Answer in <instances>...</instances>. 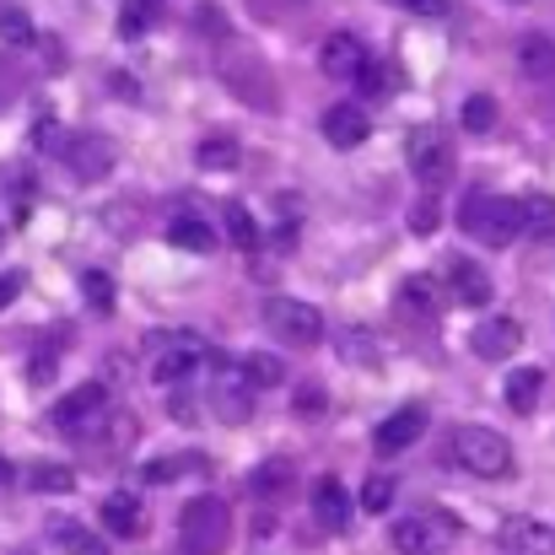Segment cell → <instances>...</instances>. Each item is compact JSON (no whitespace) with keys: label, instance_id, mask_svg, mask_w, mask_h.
Listing matches in <instances>:
<instances>
[{"label":"cell","instance_id":"1","mask_svg":"<svg viewBox=\"0 0 555 555\" xmlns=\"http://www.w3.org/2000/svg\"><path fill=\"white\" fill-rule=\"evenodd\" d=\"M459 221H464V232H469V237H480L486 248H507V243L524 232V199L480 194V189H475V194L464 199Z\"/></svg>","mask_w":555,"mask_h":555},{"label":"cell","instance_id":"2","mask_svg":"<svg viewBox=\"0 0 555 555\" xmlns=\"http://www.w3.org/2000/svg\"><path fill=\"white\" fill-rule=\"evenodd\" d=\"M453 459H459L469 475H480V480L513 475V442H507L502 431H491V426H459V431H453Z\"/></svg>","mask_w":555,"mask_h":555},{"label":"cell","instance_id":"3","mask_svg":"<svg viewBox=\"0 0 555 555\" xmlns=\"http://www.w3.org/2000/svg\"><path fill=\"white\" fill-rule=\"evenodd\" d=\"M404 157H410V173H415V184L426 189V194H437V189L453 179V141H448L437 125H421V130H410V141H404Z\"/></svg>","mask_w":555,"mask_h":555},{"label":"cell","instance_id":"4","mask_svg":"<svg viewBox=\"0 0 555 555\" xmlns=\"http://www.w3.org/2000/svg\"><path fill=\"white\" fill-rule=\"evenodd\" d=\"M264 324L286 346H319L324 340V313L313 302H297V297H264Z\"/></svg>","mask_w":555,"mask_h":555},{"label":"cell","instance_id":"5","mask_svg":"<svg viewBox=\"0 0 555 555\" xmlns=\"http://www.w3.org/2000/svg\"><path fill=\"white\" fill-rule=\"evenodd\" d=\"M179 534H184V545L194 555H216L227 545V507H221L216 496H194V502H184Z\"/></svg>","mask_w":555,"mask_h":555},{"label":"cell","instance_id":"6","mask_svg":"<svg viewBox=\"0 0 555 555\" xmlns=\"http://www.w3.org/2000/svg\"><path fill=\"white\" fill-rule=\"evenodd\" d=\"M103 410H108V388H103V383H81V388H70V393L49 410V421H54L60 431L81 437V431H92V426L103 421Z\"/></svg>","mask_w":555,"mask_h":555},{"label":"cell","instance_id":"7","mask_svg":"<svg viewBox=\"0 0 555 555\" xmlns=\"http://www.w3.org/2000/svg\"><path fill=\"white\" fill-rule=\"evenodd\" d=\"M319 65H324V76L330 81H362V70L372 65V49L357 38V33H330L324 38V49H319Z\"/></svg>","mask_w":555,"mask_h":555},{"label":"cell","instance_id":"8","mask_svg":"<svg viewBox=\"0 0 555 555\" xmlns=\"http://www.w3.org/2000/svg\"><path fill=\"white\" fill-rule=\"evenodd\" d=\"M210 410L227 421V426H243L248 415H254V377H243L237 367H227L210 377Z\"/></svg>","mask_w":555,"mask_h":555},{"label":"cell","instance_id":"9","mask_svg":"<svg viewBox=\"0 0 555 555\" xmlns=\"http://www.w3.org/2000/svg\"><path fill=\"white\" fill-rule=\"evenodd\" d=\"M60 157H65V168H70L81 184H98V179H108V173H114V146H108L103 135H92V130L70 135Z\"/></svg>","mask_w":555,"mask_h":555},{"label":"cell","instance_id":"10","mask_svg":"<svg viewBox=\"0 0 555 555\" xmlns=\"http://www.w3.org/2000/svg\"><path fill=\"white\" fill-rule=\"evenodd\" d=\"M421 431H426V404H399V410L372 431V448H377L383 459H393V453L415 448V442H421Z\"/></svg>","mask_w":555,"mask_h":555},{"label":"cell","instance_id":"11","mask_svg":"<svg viewBox=\"0 0 555 555\" xmlns=\"http://www.w3.org/2000/svg\"><path fill=\"white\" fill-rule=\"evenodd\" d=\"M518 346H524V330H518V319H486V324L469 335V351H475L480 362H507Z\"/></svg>","mask_w":555,"mask_h":555},{"label":"cell","instance_id":"12","mask_svg":"<svg viewBox=\"0 0 555 555\" xmlns=\"http://www.w3.org/2000/svg\"><path fill=\"white\" fill-rule=\"evenodd\" d=\"M367 135H372V119L357 103H335V108L324 114V141H330L335 152H357Z\"/></svg>","mask_w":555,"mask_h":555},{"label":"cell","instance_id":"13","mask_svg":"<svg viewBox=\"0 0 555 555\" xmlns=\"http://www.w3.org/2000/svg\"><path fill=\"white\" fill-rule=\"evenodd\" d=\"M199 362H205V346H199L194 335H173V340L163 346V357H157V367L152 372H157V383H168V388H173V383L194 377Z\"/></svg>","mask_w":555,"mask_h":555},{"label":"cell","instance_id":"14","mask_svg":"<svg viewBox=\"0 0 555 555\" xmlns=\"http://www.w3.org/2000/svg\"><path fill=\"white\" fill-rule=\"evenodd\" d=\"M448 281H453V292H459L464 308H491V297H496L491 275H486L475 259H453V264H448Z\"/></svg>","mask_w":555,"mask_h":555},{"label":"cell","instance_id":"15","mask_svg":"<svg viewBox=\"0 0 555 555\" xmlns=\"http://www.w3.org/2000/svg\"><path fill=\"white\" fill-rule=\"evenodd\" d=\"M393 308H399L404 319H431V313L442 308V292H437L431 275H404L399 292H393Z\"/></svg>","mask_w":555,"mask_h":555},{"label":"cell","instance_id":"16","mask_svg":"<svg viewBox=\"0 0 555 555\" xmlns=\"http://www.w3.org/2000/svg\"><path fill=\"white\" fill-rule=\"evenodd\" d=\"M453 524H437V518H399L393 524V551L399 555H431L437 551V534H448Z\"/></svg>","mask_w":555,"mask_h":555},{"label":"cell","instance_id":"17","mask_svg":"<svg viewBox=\"0 0 555 555\" xmlns=\"http://www.w3.org/2000/svg\"><path fill=\"white\" fill-rule=\"evenodd\" d=\"M351 507H357V502H351V491H346L340 480H319V486H313V518H319L324 529L340 534V529L351 524Z\"/></svg>","mask_w":555,"mask_h":555},{"label":"cell","instance_id":"18","mask_svg":"<svg viewBox=\"0 0 555 555\" xmlns=\"http://www.w3.org/2000/svg\"><path fill=\"white\" fill-rule=\"evenodd\" d=\"M103 529L114 534V540H135L141 534V524H146V513H141V502L130 496V491H114V496H103Z\"/></svg>","mask_w":555,"mask_h":555},{"label":"cell","instance_id":"19","mask_svg":"<svg viewBox=\"0 0 555 555\" xmlns=\"http://www.w3.org/2000/svg\"><path fill=\"white\" fill-rule=\"evenodd\" d=\"M502 551L551 555V529H545L540 518H507V524H502Z\"/></svg>","mask_w":555,"mask_h":555},{"label":"cell","instance_id":"20","mask_svg":"<svg viewBox=\"0 0 555 555\" xmlns=\"http://www.w3.org/2000/svg\"><path fill=\"white\" fill-rule=\"evenodd\" d=\"M49 545L65 555H108V545L92 529H81L76 518H49Z\"/></svg>","mask_w":555,"mask_h":555},{"label":"cell","instance_id":"21","mask_svg":"<svg viewBox=\"0 0 555 555\" xmlns=\"http://www.w3.org/2000/svg\"><path fill=\"white\" fill-rule=\"evenodd\" d=\"M292 480H297V464H292V459H264V464L248 475V491H254V496L281 502V496L292 491Z\"/></svg>","mask_w":555,"mask_h":555},{"label":"cell","instance_id":"22","mask_svg":"<svg viewBox=\"0 0 555 555\" xmlns=\"http://www.w3.org/2000/svg\"><path fill=\"white\" fill-rule=\"evenodd\" d=\"M163 0H125L119 5V38H146V33H157V22H163Z\"/></svg>","mask_w":555,"mask_h":555},{"label":"cell","instance_id":"23","mask_svg":"<svg viewBox=\"0 0 555 555\" xmlns=\"http://www.w3.org/2000/svg\"><path fill=\"white\" fill-rule=\"evenodd\" d=\"M518 65H524L529 81H555V43L545 33H529V38L518 43Z\"/></svg>","mask_w":555,"mask_h":555},{"label":"cell","instance_id":"24","mask_svg":"<svg viewBox=\"0 0 555 555\" xmlns=\"http://www.w3.org/2000/svg\"><path fill=\"white\" fill-rule=\"evenodd\" d=\"M168 243H173V248H184V254H210V248H216V232H210L194 210H184V216H173V221H168Z\"/></svg>","mask_w":555,"mask_h":555},{"label":"cell","instance_id":"25","mask_svg":"<svg viewBox=\"0 0 555 555\" xmlns=\"http://www.w3.org/2000/svg\"><path fill=\"white\" fill-rule=\"evenodd\" d=\"M221 232H227V243L232 248H243V254H254L259 248V221L248 216V205H237V199H227L221 205Z\"/></svg>","mask_w":555,"mask_h":555},{"label":"cell","instance_id":"26","mask_svg":"<svg viewBox=\"0 0 555 555\" xmlns=\"http://www.w3.org/2000/svg\"><path fill=\"white\" fill-rule=\"evenodd\" d=\"M540 388H545V372L518 367L513 377H507V410H513V415H529V410L540 404Z\"/></svg>","mask_w":555,"mask_h":555},{"label":"cell","instance_id":"27","mask_svg":"<svg viewBox=\"0 0 555 555\" xmlns=\"http://www.w3.org/2000/svg\"><path fill=\"white\" fill-rule=\"evenodd\" d=\"M194 163H199L205 173H232V168H237V141H227V135H205L199 152H194Z\"/></svg>","mask_w":555,"mask_h":555},{"label":"cell","instance_id":"28","mask_svg":"<svg viewBox=\"0 0 555 555\" xmlns=\"http://www.w3.org/2000/svg\"><path fill=\"white\" fill-rule=\"evenodd\" d=\"M524 237H555V199L551 194H529V199H524Z\"/></svg>","mask_w":555,"mask_h":555},{"label":"cell","instance_id":"29","mask_svg":"<svg viewBox=\"0 0 555 555\" xmlns=\"http://www.w3.org/2000/svg\"><path fill=\"white\" fill-rule=\"evenodd\" d=\"M459 119H464V130H469V135H486V130H496V98H486V92H469V98H464V108H459Z\"/></svg>","mask_w":555,"mask_h":555},{"label":"cell","instance_id":"30","mask_svg":"<svg viewBox=\"0 0 555 555\" xmlns=\"http://www.w3.org/2000/svg\"><path fill=\"white\" fill-rule=\"evenodd\" d=\"M243 372L254 377V388H281V383H286V362H281L275 351H254V357L243 362Z\"/></svg>","mask_w":555,"mask_h":555},{"label":"cell","instance_id":"31","mask_svg":"<svg viewBox=\"0 0 555 555\" xmlns=\"http://www.w3.org/2000/svg\"><path fill=\"white\" fill-rule=\"evenodd\" d=\"M81 297H87L98 313H114V275H108V270H87V275H81Z\"/></svg>","mask_w":555,"mask_h":555},{"label":"cell","instance_id":"32","mask_svg":"<svg viewBox=\"0 0 555 555\" xmlns=\"http://www.w3.org/2000/svg\"><path fill=\"white\" fill-rule=\"evenodd\" d=\"M393 496H399V486H393L388 475H372L367 486H362V513H372V518H383V513L393 507Z\"/></svg>","mask_w":555,"mask_h":555},{"label":"cell","instance_id":"33","mask_svg":"<svg viewBox=\"0 0 555 555\" xmlns=\"http://www.w3.org/2000/svg\"><path fill=\"white\" fill-rule=\"evenodd\" d=\"M393 87H399V70H393V65H377V60H372L367 70H362V81H357L362 98H388Z\"/></svg>","mask_w":555,"mask_h":555},{"label":"cell","instance_id":"34","mask_svg":"<svg viewBox=\"0 0 555 555\" xmlns=\"http://www.w3.org/2000/svg\"><path fill=\"white\" fill-rule=\"evenodd\" d=\"M27 486H33V491H54V496H65V491L76 486V475L60 469V464H38V469L27 475Z\"/></svg>","mask_w":555,"mask_h":555},{"label":"cell","instance_id":"35","mask_svg":"<svg viewBox=\"0 0 555 555\" xmlns=\"http://www.w3.org/2000/svg\"><path fill=\"white\" fill-rule=\"evenodd\" d=\"M184 469H205V459H199V453H189V459H157V464L146 469V480H152V486H168V480H179Z\"/></svg>","mask_w":555,"mask_h":555},{"label":"cell","instance_id":"36","mask_svg":"<svg viewBox=\"0 0 555 555\" xmlns=\"http://www.w3.org/2000/svg\"><path fill=\"white\" fill-rule=\"evenodd\" d=\"M340 357H346V362H362V367H377V351H372L367 330H346V340H340Z\"/></svg>","mask_w":555,"mask_h":555},{"label":"cell","instance_id":"37","mask_svg":"<svg viewBox=\"0 0 555 555\" xmlns=\"http://www.w3.org/2000/svg\"><path fill=\"white\" fill-rule=\"evenodd\" d=\"M0 33H5V43L27 49V43H33V22H27V11H5V16H0Z\"/></svg>","mask_w":555,"mask_h":555},{"label":"cell","instance_id":"38","mask_svg":"<svg viewBox=\"0 0 555 555\" xmlns=\"http://www.w3.org/2000/svg\"><path fill=\"white\" fill-rule=\"evenodd\" d=\"M292 404H297V415H324V404H330V393H324L319 383H302Z\"/></svg>","mask_w":555,"mask_h":555},{"label":"cell","instance_id":"39","mask_svg":"<svg viewBox=\"0 0 555 555\" xmlns=\"http://www.w3.org/2000/svg\"><path fill=\"white\" fill-rule=\"evenodd\" d=\"M410 227H415V232H431V227H437V199H431V194H421V199H415Z\"/></svg>","mask_w":555,"mask_h":555},{"label":"cell","instance_id":"40","mask_svg":"<svg viewBox=\"0 0 555 555\" xmlns=\"http://www.w3.org/2000/svg\"><path fill=\"white\" fill-rule=\"evenodd\" d=\"M22 286H27V275H22V270H11V275H0V313H5V308H11L16 297H22Z\"/></svg>","mask_w":555,"mask_h":555},{"label":"cell","instance_id":"41","mask_svg":"<svg viewBox=\"0 0 555 555\" xmlns=\"http://www.w3.org/2000/svg\"><path fill=\"white\" fill-rule=\"evenodd\" d=\"M49 372H54V351H38L27 362V383H49Z\"/></svg>","mask_w":555,"mask_h":555},{"label":"cell","instance_id":"42","mask_svg":"<svg viewBox=\"0 0 555 555\" xmlns=\"http://www.w3.org/2000/svg\"><path fill=\"white\" fill-rule=\"evenodd\" d=\"M393 5H404L415 16H448V0H393Z\"/></svg>","mask_w":555,"mask_h":555},{"label":"cell","instance_id":"43","mask_svg":"<svg viewBox=\"0 0 555 555\" xmlns=\"http://www.w3.org/2000/svg\"><path fill=\"white\" fill-rule=\"evenodd\" d=\"M11 92H16V81H11V76H5V70H0V108H5V103H11Z\"/></svg>","mask_w":555,"mask_h":555},{"label":"cell","instance_id":"44","mask_svg":"<svg viewBox=\"0 0 555 555\" xmlns=\"http://www.w3.org/2000/svg\"><path fill=\"white\" fill-rule=\"evenodd\" d=\"M275 5H297V0H275Z\"/></svg>","mask_w":555,"mask_h":555}]
</instances>
